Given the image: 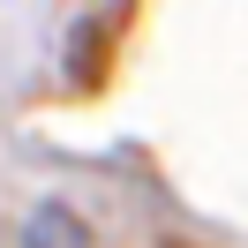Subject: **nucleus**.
<instances>
[{
  "label": "nucleus",
  "instance_id": "f257e3e1",
  "mask_svg": "<svg viewBox=\"0 0 248 248\" xmlns=\"http://www.w3.org/2000/svg\"><path fill=\"white\" fill-rule=\"evenodd\" d=\"M23 248H91V241H83V226L68 211H38L31 233H23Z\"/></svg>",
  "mask_w": 248,
  "mask_h": 248
}]
</instances>
